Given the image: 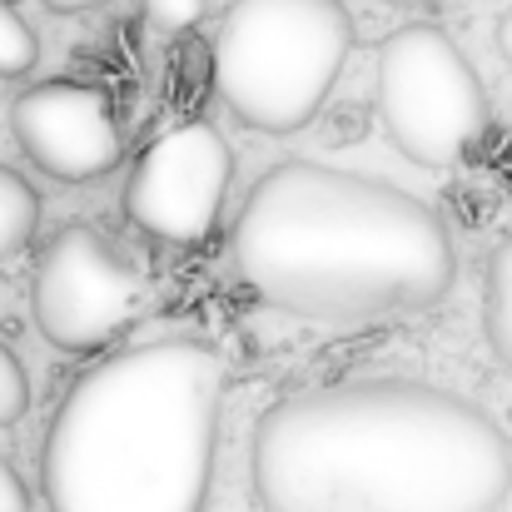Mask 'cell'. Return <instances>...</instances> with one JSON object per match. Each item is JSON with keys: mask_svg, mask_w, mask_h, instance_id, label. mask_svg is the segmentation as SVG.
Segmentation results:
<instances>
[{"mask_svg": "<svg viewBox=\"0 0 512 512\" xmlns=\"http://www.w3.org/2000/svg\"><path fill=\"white\" fill-rule=\"evenodd\" d=\"M264 512H498L508 433L468 398L413 378H353L274 403L254 428Z\"/></svg>", "mask_w": 512, "mask_h": 512, "instance_id": "cell-1", "label": "cell"}, {"mask_svg": "<svg viewBox=\"0 0 512 512\" xmlns=\"http://www.w3.org/2000/svg\"><path fill=\"white\" fill-rule=\"evenodd\" d=\"M229 254L264 304L304 324L423 314L458 274L453 239L423 199L314 160L259 174Z\"/></svg>", "mask_w": 512, "mask_h": 512, "instance_id": "cell-2", "label": "cell"}, {"mask_svg": "<svg viewBox=\"0 0 512 512\" xmlns=\"http://www.w3.org/2000/svg\"><path fill=\"white\" fill-rule=\"evenodd\" d=\"M224 383L204 339L135 343L95 363L40 448L50 512H204Z\"/></svg>", "mask_w": 512, "mask_h": 512, "instance_id": "cell-3", "label": "cell"}, {"mask_svg": "<svg viewBox=\"0 0 512 512\" xmlns=\"http://www.w3.org/2000/svg\"><path fill=\"white\" fill-rule=\"evenodd\" d=\"M348 50L339 0H234L214 35V90L249 130L294 135L334 95Z\"/></svg>", "mask_w": 512, "mask_h": 512, "instance_id": "cell-4", "label": "cell"}, {"mask_svg": "<svg viewBox=\"0 0 512 512\" xmlns=\"http://www.w3.org/2000/svg\"><path fill=\"white\" fill-rule=\"evenodd\" d=\"M378 115L423 170H453L488 135V90L443 25L413 20L378 45Z\"/></svg>", "mask_w": 512, "mask_h": 512, "instance_id": "cell-5", "label": "cell"}, {"mask_svg": "<svg viewBox=\"0 0 512 512\" xmlns=\"http://www.w3.org/2000/svg\"><path fill=\"white\" fill-rule=\"evenodd\" d=\"M35 324L60 353H95L150 309V279L90 224L50 234L35 264Z\"/></svg>", "mask_w": 512, "mask_h": 512, "instance_id": "cell-6", "label": "cell"}, {"mask_svg": "<svg viewBox=\"0 0 512 512\" xmlns=\"http://www.w3.org/2000/svg\"><path fill=\"white\" fill-rule=\"evenodd\" d=\"M229 179L234 155L224 135L209 120H179L135 160L125 184V214L165 244H199L219 229Z\"/></svg>", "mask_w": 512, "mask_h": 512, "instance_id": "cell-7", "label": "cell"}, {"mask_svg": "<svg viewBox=\"0 0 512 512\" xmlns=\"http://www.w3.org/2000/svg\"><path fill=\"white\" fill-rule=\"evenodd\" d=\"M10 135L30 155L35 170L65 179V184L100 179L125 155L110 100L95 85H75V80L30 85L10 105Z\"/></svg>", "mask_w": 512, "mask_h": 512, "instance_id": "cell-8", "label": "cell"}, {"mask_svg": "<svg viewBox=\"0 0 512 512\" xmlns=\"http://www.w3.org/2000/svg\"><path fill=\"white\" fill-rule=\"evenodd\" d=\"M483 329L498 353V363L512 373V239H503L488 259V284H483Z\"/></svg>", "mask_w": 512, "mask_h": 512, "instance_id": "cell-9", "label": "cell"}, {"mask_svg": "<svg viewBox=\"0 0 512 512\" xmlns=\"http://www.w3.org/2000/svg\"><path fill=\"white\" fill-rule=\"evenodd\" d=\"M40 224V194L25 184V174L0 165V264L15 259Z\"/></svg>", "mask_w": 512, "mask_h": 512, "instance_id": "cell-10", "label": "cell"}, {"mask_svg": "<svg viewBox=\"0 0 512 512\" xmlns=\"http://www.w3.org/2000/svg\"><path fill=\"white\" fill-rule=\"evenodd\" d=\"M35 60H40V40H35V30L25 25V15H20L10 0H0V80H20V75H30Z\"/></svg>", "mask_w": 512, "mask_h": 512, "instance_id": "cell-11", "label": "cell"}, {"mask_svg": "<svg viewBox=\"0 0 512 512\" xmlns=\"http://www.w3.org/2000/svg\"><path fill=\"white\" fill-rule=\"evenodd\" d=\"M30 408V383H25V368L20 358L0 343V428H15Z\"/></svg>", "mask_w": 512, "mask_h": 512, "instance_id": "cell-12", "label": "cell"}, {"mask_svg": "<svg viewBox=\"0 0 512 512\" xmlns=\"http://www.w3.org/2000/svg\"><path fill=\"white\" fill-rule=\"evenodd\" d=\"M204 0H145V20L155 35H184L189 25H199Z\"/></svg>", "mask_w": 512, "mask_h": 512, "instance_id": "cell-13", "label": "cell"}, {"mask_svg": "<svg viewBox=\"0 0 512 512\" xmlns=\"http://www.w3.org/2000/svg\"><path fill=\"white\" fill-rule=\"evenodd\" d=\"M0 512H30V493L5 458H0Z\"/></svg>", "mask_w": 512, "mask_h": 512, "instance_id": "cell-14", "label": "cell"}, {"mask_svg": "<svg viewBox=\"0 0 512 512\" xmlns=\"http://www.w3.org/2000/svg\"><path fill=\"white\" fill-rule=\"evenodd\" d=\"M498 55L512 65V5L503 10V20H498Z\"/></svg>", "mask_w": 512, "mask_h": 512, "instance_id": "cell-15", "label": "cell"}, {"mask_svg": "<svg viewBox=\"0 0 512 512\" xmlns=\"http://www.w3.org/2000/svg\"><path fill=\"white\" fill-rule=\"evenodd\" d=\"M50 10H60V15H80V10H95V5H105V0H45Z\"/></svg>", "mask_w": 512, "mask_h": 512, "instance_id": "cell-16", "label": "cell"}, {"mask_svg": "<svg viewBox=\"0 0 512 512\" xmlns=\"http://www.w3.org/2000/svg\"><path fill=\"white\" fill-rule=\"evenodd\" d=\"M388 5H438V0H388Z\"/></svg>", "mask_w": 512, "mask_h": 512, "instance_id": "cell-17", "label": "cell"}]
</instances>
